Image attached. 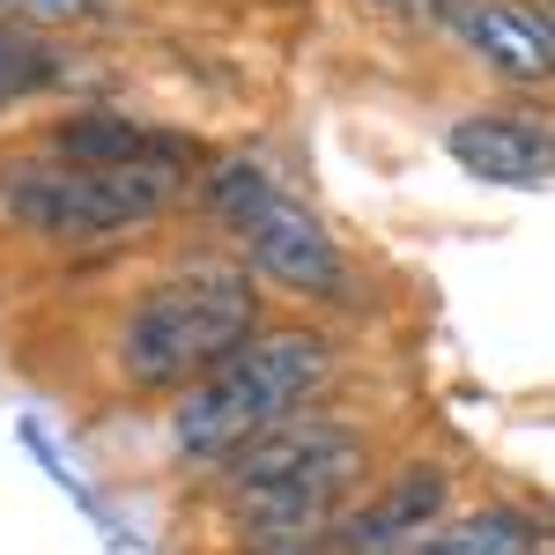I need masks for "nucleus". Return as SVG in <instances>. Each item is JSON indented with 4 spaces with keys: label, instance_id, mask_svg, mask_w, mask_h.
<instances>
[{
    "label": "nucleus",
    "instance_id": "obj_1",
    "mask_svg": "<svg viewBox=\"0 0 555 555\" xmlns=\"http://www.w3.org/2000/svg\"><path fill=\"white\" fill-rule=\"evenodd\" d=\"M237 555H326L341 512L371 481V429L311 408L208 474Z\"/></svg>",
    "mask_w": 555,
    "mask_h": 555
},
{
    "label": "nucleus",
    "instance_id": "obj_2",
    "mask_svg": "<svg viewBox=\"0 0 555 555\" xmlns=\"http://www.w3.org/2000/svg\"><path fill=\"white\" fill-rule=\"evenodd\" d=\"M334 385V341L319 326H259L215 378L171 400V460L193 474H222L245 444L311 415Z\"/></svg>",
    "mask_w": 555,
    "mask_h": 555
},
{
    "label": "nucleus",
    "instance_id": "obj_3",
    "mask_svg": "<svg viewBox=\"0 0 555 555\" xmlns=\"http://www.w3.org/2000/svg\"><path fill=\"white\" fill-rule=\"evenodd\" d=\"M259 326V282L245 267H185L164 274L156 289H141L112 334V378L127 392H193L215 378Z\"/></svg>",
    "mask_w": 555,
    "mask_h": 555
},
{
    "label": "nucleus",
    "instance_id": "obj_4",
    "mask_svg": "<svg viewBox=\"0 0 555 555\" xmlns=\"http://www.w3.org/2000/svg\"><path fill=\"white\" fill-rule=\"evenodd\" d=\"M185 193V164H119L89 171L60 156H8L0 164V215L44 245H104L133 237Z\"/></svg>",
    "mask_w": 555,
    "mask_h": 555
},
{
    "label": "nucleus",
    "instance_id": "obj_5",
    "mask_svg": "<svg viewBox=\"0 0 555 555\" xmlns=\"http://www.w3.org/2000/svg\"><path fill=\"white\" fill-rule=\"evenodd\" d=\"M237 253H245V274L282 289V297L304 304H348V253L341 237L304 208V201H274L267 215H253L237 230Z\"/></svg>",
    "mask_w": 555,
    "mask_h": 555
},
{
    "label": "nucleus",
    "instance_id": "obj_6",
    "mask_svg": "<svg viewBox=\"0 0 555 555\" xmlns=\"http://www.w3.org/2000/svg\"><path fill=\"white\" fill-rule=\"evenodd\" d=\"M460 512L452 504V467L444 460H408L400 474H385L378 489H363L334 526V548L326 555H408L429 526Z\"/></svg>",
    "mask_w": 555,
    "mask_h": 555
},
{
    "label": "nucleus",
    "instance_id": "obj_7",
    "mask_svg": "<svg viewBox=\"0 0 555 555\" xmlns=\"http://www.w3.org/2000/svg\"><path fill=\"white\" fill-rule=\"evenodd\" d=\"M452 164L481 185H548L555 178V133L533 127V119H512V112H474L444 133Z\"/></svg>",
    "mask_w": 555,
    "mask_h": 555
},
{
    "label": "nucleus",
    "instance_id": "obj_8",
    "mask_svg": "<svg viewBox=\"0 0 555 555\" xmlns=\"http://www.w3.org/2000/svg\"><path fill=\"white\" fill-rule=\"evenodd\" d=\"M474 60H489L504 82H555V15L526 0H474L460 15Z\"/></svg>",
    "mask_w": 555,
    "mask_h": 555
},
{
    "label": "nucleus",
    "instance_id": "obj_9",
    "mask_svg": "<svg viewBox=\"0 0 555 555\" xmlns=\"http://www.w3.org/2000/svg\"><path fill=\"white\" fill-rule=\"evenodd\" d=\"M44 156L89 164V171H119V164H185L193 141L149 133V127H133V119H119V112H82V119H60V127L44 133Z\"/></svg>",
    "mask_w": 555,
    "mask_h": 555
},
{
    "label": "nucleus",
    "instance_id": "obj_10",
    "mask_svg": "<svg viewBox=\"0 0 555 555\" xmlns=\"http://www.w3.org/2000/svg\"><path fill=\"white\" fill-rule=\"evenodd\" d=\"M555 541V526L541 512H518L504 496H481V504H460L444 526H429L408 555H541Z\"/></svg>",
    "mask_w": 555,
    "mask_h": 555
},
{
    "label": "nucleus",
    "instance_id": "obj_11",
    "mask_svg": "<svg viewBox=\"0 0 555 555\" xmlns=\"http://www.w3.org/2000/svg\"><path fill=\"white\" fill-rule=\"evenodd\" d=\"M201 201H208L215 222H230V230H245L253 215H267L282 193H274V178L259 171L253 156H222V164H208V185H201Z\"/></svg>",
    "mask_w": 555,
    "mask_h": 555
},
{
    "label": "nucleus",
    "instance_id": "obj_12",
    "mask_svg": "<svg viewBox=\"0 0 555 555\" xmlns=\"http://www.w3.org/2000/svg\"><path fill=\"white\" fill-rule=\"evenodd\" d=\"M60 82V52L38 38V30H23V23H0V104H15V96H38V89Z\"/></svg>",
    "mask_w": 555,
    "mask_h": 555
},
{
    "label": "nucleus",
    "instance_id": "obj_13",
    "mask_svg": "<svg viewBox=\"0 0 555 555\" xmlns=\"http://www.w3.org/2000/svg\"><path fill=\"white\" fill-rule=\"evenodd\" d=\"M89 15H104V0H0V23H23V30L89 23Z\"/></svg>",
    "mask_w": 555,
    "mask_h": 555
},
{
    "label": "nucleus",
    "instance_id": "obj_14",
    "mask_svg": "<svg viewBox=\"0 0 555 555\" xmlns=\"http://www.w3.org/2000/svg\"><path fill=\"white\" fill-rule=\"evenodd\" d=\"M378 8H415V0H378Z\"/></svg>",
    "mask_w": 555,
    "mask_h": 555
},
{
    "label": "nucleus",
    "instance_id": "obj_15",
    "mask_svg": "<svg viewBox=\"0 0 555 555\" xmlns=\"http://www.w3.org/2000/svg\"><path fill=\"white\" fill-rule=\"evenodd\" d=\"M0 112H8V104H0Z\"/></svg>",
    "mask_w": 555,
    "mask_h": 555
}]
</instances>
